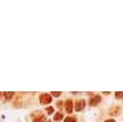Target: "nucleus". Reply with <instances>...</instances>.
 Returning a JSON list of instances; mask_svg holds the SVG:
<instances>
[{"label":"nucleus","mask_w":123,"mask_h":122,"mask_svg":"<svg viewBox=\"0 0 123 122\" xmlns=\"http://www.w3.org/2000/svg\"><path fill=\"white\" fill-rule=\"evenodd\" d=\"M34 122H46V118L44 115H39V116L34 118Z\"/></svg>","instance_id":"nucleus-5"},{"label":"nucleus","mask_w":123,"mask_h":122,"mask_svg":"<svg viewBox=\"0 0 123 122\" xmlns=\"http://www.w3.org/2000/svg\"><path fill=\"white\" fill-rule=\"evenodd\" d=\"M104 122H115L113 119H109V120H106V121H104Z\"/></svg>","instance_id":"nucleus-12"},{"label":"nucleus","mask_w":123,"mask_h":122,"mask_svg":"<svg viewBox=\"0 0 123 122\" xmlns=\"http://www.w3.org/2000/svg\"><path fill=\"white\" fill-rule=\"evenodd\" d=\"M4 94H5L6 99H7V100H10V99L12 98V96L14 95V92H13V91H6Z\"/></svg>","instance_id":"nucleus-7"},{"label":"nucleus","mask_w":123,"mask_h":122,"mask_svg":"<svg viewBox=\"0 0 123 122\" xmlns=\"http://www.w3.org/2000/svg\"><path fill=\"white\" fill-rule=\"evenodd\" d=\"M51 101H52V98H51V96H50L49 94H47V93H42V94L39 96V102H40V104H42V105H47V104L51 103Z\"/></svg>","instance_id":"nucleus-1"},{"label":"nucleus","mask_w":123,"mask_h":122,"mask_svg":"<svg viewBox=\"0 0 123 122\" xmlns=\"http://www.w3.org/2000/svg\"><path fill=\"white\" fill-rule=\"evenodd\" d=\"M116 98H123V91H117L115 92Z\"/></svg>","instance_id":"nucleus-9"},{"label":"nucleus","mask_w":123,"mask_h":122,"mask_svg":"<svg viewBox=\"0 0 123 122\" xmlns=\"http://www.w3.org/2000/svg\"><path fill=\"white\" fill-rule=\"evenodd\" d=\"M85 106H86L85 100H78L76 102V104H75V110L76 111H80L85 108Z\"/></svg>","instance_id":"nucleus-2"},{"label":"nucleus","mask_w":123,"mask_h":122,"mask_svg":"<svg viewBox=\"0 0 123 122\" xmlns=\"http://www.w3.org/2000/svg\"><path fill=\"white\" fill-rule=\"evenodd\" d=\"M72 101L71 100H66V102H65V110L68 112V113H70V112H72Z\"/></svg>","instance_id":"nucleus-4"},{"label":"nucleus","mask_w":123,"mask_h":122,"mask_svg":"<svg viewBox=\"0 0 123 122\" xmlns=\"http://www.w3.org/2000/svg\"><path fill=\"white\" fill-rule=\"evenodd\" d=\"M46 110H47L48 114H52V113H53V111H54V109H53L52 107H49V108H47V109H46Z\"/></svg>","instance_id":"nucleus-10"},{"label":"nucleus","mask_w":123,"mask_h":122,"mask_svg":"<svg viewBox=\"0 0 123 122\" xmlns=\"http://www.w3.org/2000/svg\"><path fill=\"white\" fill-rule=\"evenodd\" d=\"M52 95L55 97H59L61 95V92L60 91H52Z\"/></svg>","instance_id":"nucleus-11"},{"label":"nucleus","mask_w":123,"mask_h":122,"mask_svg":"<svg viewBox=\"0 0 123 122\" xmlns=\"http://www.w3.org/2000/svg\"><path fill=\"white\" fill-rule=\"evenodd\" d=\"M57 105H58V107L60 108V107H61L60 105H62V101H61V102H58V103H57Z\"/></svg>","instance_id":"nucleus-13"},{"label":"nucleus","mask_w":123,"mask_h":122,"mask_svg":"<svg viewBox=\"0 0 123 122\" xmlns=\"http://www.w3.org/2000/svg\"><path fill=\"white\" fill-rule=\"evenodd\" d=\"M62 118H63V114L61 113V112H57V113L54 115V120H55V121H61Z\"/></svg>","instance_id":"nucleus-6"},{"label":"nucleus","mask_w":123,"mask_h":122,"mask_svg":"<svg viewBox=\"0 0 123 122\" xmlns=\"http://www.w3.org/2000/svg\"><path fill=\"white\" fill-rule=\"evenodd\" d=\"M48 122H51V120H49V121H48Z\"/></svg>","instance_id":"nucleus-14"},{"label":"nucleus","mask_w":123,"mask_h":122,"mask_svg":"<svg viewBox=\"0 0 123 122\" xmlns=\"http://www.w3.org/2000/svg\"><path fill=\"white\" fill-rule=\"evenodd\" d=\"M101 101V97L99 95H95L93 97L90 98L89 100V105L90 106H96L97 104H99V102Z\"/></svg>","instance_id":"nucleus-3"},{"label":"nucleus","mask_w":123,"mask_h":122,"mask_svg":"<svg viewBox=\"0 0 123 122\" xmlns=\"http://www.w3.org/2000/svg\"><path fill=\"white\" fill-rule=\"evenodd\" d=\"M63 122H76V118H74V117H66Z\"/></svg>","instance_id":"nucleus-8"},{"label":"nucleus","mask_w":123,"mask_h":122,"mask_svg":"<svg viewBox=\"0 0 123 122\" xmlns=\"http://www.w3.org/2000/svg\"><path fill=\"white\" fill-rule=\"evenodd\" d=\"M0 95H1V92H0Z\"/></svg>","instance_id":"nucleus-15"}]
</instances>
